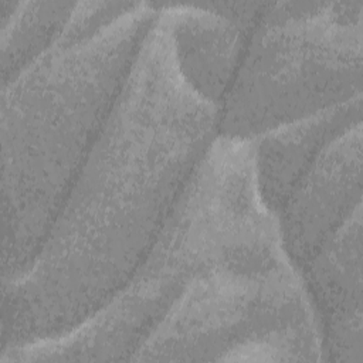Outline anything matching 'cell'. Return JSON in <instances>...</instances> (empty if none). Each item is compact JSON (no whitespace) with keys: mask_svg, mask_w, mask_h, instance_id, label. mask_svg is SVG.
Here are the masks:
<instances>
[{"mask_svg":"<svg viewBox=\"0 0 363 363\" xmlns=\"http://www.w3.org/2000/svg\"><path fill=\"white\" fill-rule=\"evenodd\" d=\"M220 111L184 81L159 10L37 255L1 279L0 352L69 332L123 286L217 138Z\"/></svg>","mask_w":363,"mask_h":363,"instance_id":"obj_1","label":"cell"},{"mask_svg":"<svg viewBox=\"0 0 363 363\" xmlns=\"http://www.w3.org/2000/svg\"><path fill=\"white\" fill-rule=\"evenodd\" d=\"M159 9L139 1L96 34L52 45L1 85V279L37 255Z\"/></svg>","mask_w":363,"mask_h":363,"instance_id":"obj_2","label":"cell"},{"mask_svg":"<svg viewBox=\"0 0 363 363\" xmlns=\"http://www.w3.org/2000/svg\"><path fill=\"white\" fill-rule=\"evenodd\" d=\"M282 240L255 179L252 140L217 135L123 286L69 332L0 352L11 362H123L203 269Z\"/></svg>","mask_w":363,"mask_h":363,"instance_id":"obj_3","label":"cell"},{"mask_svg":"<svg viewBox=\"0 0 363 363\" xmlns=\"http://www.w3.org/2000/svg\"><path fill=\"white\" fill-rule=\"evenodd\" d=\"M129 362H326L322 328L282 240L199 272Z\"/></svg>","mask_w":363,"mask_h":363,"instance_id":"obj_4","label":"cell"},{"mask_svg":"<svg viewBox=\"0 0 363 363\" xmlns=\"http://www.w3.org/2000/svg\"><path fill=\"white\" fill-rule=\"evenodd\" d=\"M362 0L265 1L220 111L252 140L362 95Z\"/></svg>","mask_w":363,"mask_h":363,"instance_id":"obj_5","label":"cell"},{"mask_svg":"<svg viewBox=\"0 0 363 363\" xmlns=\"http://www.w3.org/2000/svg\"><path fill=\"white\" fill-rule=\"evenodd\" d=\"M362 206V122L330 140L303 173L278 216L298 271Z\"/></svg>","mask_w":363,"mask_h":363,"instance_id":"obj_6","label":"cell"},{"mask_svg":"<svg viewBox=\"0 0 363 363\" xmlns=\"http://www.w3.org/2000/svg\"><path fill=\"white\" fill-rule=\"evenodd\" d=\"M299 272L320 322L325 359L363 363L362 206Z\"/></svg>","mask_w":363,"mask_h":363,"instance_id":"obj_7","label":"cell"},{"mask_svg":"<svg viewBox=\"0 0 363 363\" xmlns=\"http://www.w3.org/2000/svg\"><path fill=\"white\" fill-rule=\"evenodd\" d=\"M184 81L221 109L251 33L203 1L157 3Z\"/></svg>","mask_w":363,"mask_h":363,"instance_id":"obj_8","label":"cell"},{"mask_svg":"<svg viewBox=\"0 0 363 363\" xmlns=\"http://www.w3.org/2000/svg\"><path fill=\"white\" fill-rule=\"evenodd\" d=\"M359 122H362V95L252 139L258 191L277 218L320 150Z\"/></svg>","mask_w":363,"mask_h":363,"instance_id":"obj_9","label":"cell"},{"mask_svg":"<svg viewBox=\"0 0 363 363\" xmlns=\"http://www.w3.org/2000/svg\"><path fill=\"white\" fill-rule=\"evenodd\" d=\"M74 7L71 1L0 0L1 85L57 43Z\"/></svg>","mask_w":363,"mask_h":363,"instance_id":"obj_10","label":"cell"},{"mask_svg":"<svg viewBox=\"0 0 363 363\" xmlns=\"http://www.w3.org/2000/svg\"><path fill=\"white\" fill-rule=\"evenodd\" d=\"M136 1H79L54 45L79 43L126 14Z\"/></svg>","mask_w":363,"mask_h":363,"instance_id":"obj_11","label":"cell"}]
</instances>
